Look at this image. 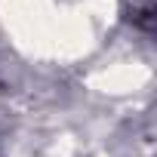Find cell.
Here are the masks:
<instances>
[{
  "instance_id": "cell-1",
  "label": "cell",
  "mask_w": 157,
  "mask_h": 157,
  "mask_svg": "<svg viewBox=\"0 0 157 157\" xmlns=\"http://www.w3.org/2000/svg\"><path fill=\"white\" fill-rule=\"evenodd\" d=\"M132 25H139L142 31L154 28V0H132Z\"/></svg>"
}]
</instances>
